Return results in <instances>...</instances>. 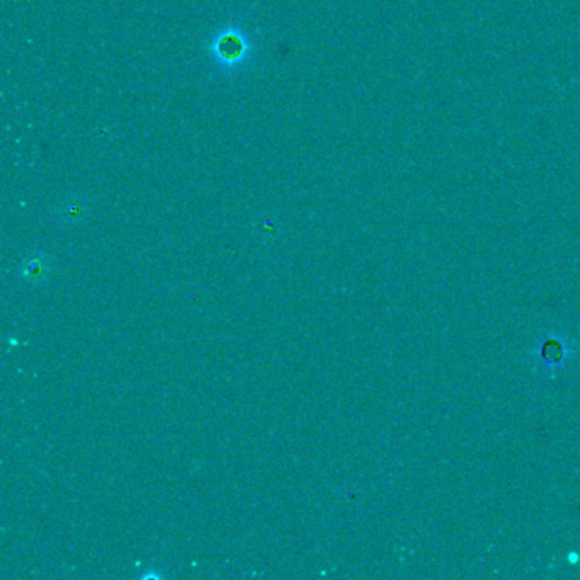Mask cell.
<instances>
[{"label":"cell","mask_w":580,"mask_h":580,"mask_svg":"<svg viewBox=\"0 0 580 580\" xmlns=\"http://www.w3.org/2000/svg\"><path fill=\"white\" fill-rule=\"evenodd\" d=\"M51 271V259L44 252H31L24 257L19 267V277L27 286H41L48 281Z\"/></svg>","instance_id":"obj_1"},{"label":"cell","mask_w":580,"mask_h":580,"mask_svg":"<svg viewBox=\"0 0 580 580\" xmlns=\"http://www.w3.org/2000/svg\"><path fill=\"white\" fill-rule=\"evenodd\" d=\"M85 215V206L80 199H72L65 203L60 210V220L65 225H77L82 222Z\"/></svg>","instance_id":"obj_2"},{"label":"cell","mask_w":580,"mask_h":580,"mask_svg":"<svg viewBox=\"0 0 580 580\" xmlns=\"http://www.w3.org/2000/svg\"><path fill=\"white\" fill-rule=\"evenodd\" d=\"M567 560H569V563H572V565H577V563L580 562V555L577 553V551H570V553L567 555Z\"/></svg>","instance_id":"obj_3"}]
</instances>
